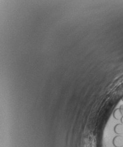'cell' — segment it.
<instances>
[{
	"instance_id": "6da1fadb",
	"label": "cell",
	"mask_w": 123,
	"mask_h": 147,
	"mask_svg": "<svg viewBox=\"0 0 123 147\" xmlns=\"http://www.w3.org/2000/svg\"><path fill=\"white\" fill-rule=\"evenodd\" d=\"M113 143L116 147H122L123 146V137H116L113 140Z\"/></svg>"
}]
</instances>
